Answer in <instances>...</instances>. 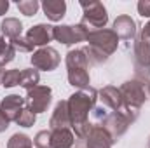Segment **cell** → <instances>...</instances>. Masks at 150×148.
Masks as SVG:
<instances>
[{
  "mask_svg": "<svg viewBox=\"0 0 150 148\" xmlns=\"http://www.w3.org/2000/svg\"><path fill=\"white\" fill-rule=\"evenodd\" d=\"M38 2L37 0H21V2H18V9H19V12L21 14H25V16H35L38 11Z\"/></svg>",
  "mask_w": 150,
  "mask_h": 148,
  "instance_id": "obj_24",
  "label": "cell"
},
{
  "mask_svg": "<svg viewBox=\"0 0 150 148\" xmlns=\"http://www.w3.org/2000/svg\"><path fill=\"white\" fill-rule=\"evenodd\" d=\"M25 106H26V101H25V98H21L19 94H9V96H5V98L2 99V103H0L2 113H4L11 122H16L18 115L21 113V110H23Z\"/></svg>",
  "mask_w": 150,
  "mask_h": 148,
  "instance_id": "obj_9",
  "label": "cell"
},
{
  "mask_svg": "<svg viewBox=\"0 0 150 148\" xmlns=\"http://www.w3.org/2000/svg\"><path fill=\"white\" fill-rule=\"evenodd\" d=\"M9 44L16 49V52H32L33 51V45L26 40L25 37H19V38H14V40H9Z\"/></svg>",
  "mask_w": 150,
  "mask_h": 148,
  "instance_id": "obj_26",
  "label": "cell"
},
{
  "mask_svg": "<svg viewBox=\"0 0 150 148\" xmlns=\"http://www.w3.org/2000/svg\"><path fill=\"white\" fill-rule=\"evenodd\" d=\"M9 124H11V120L2 113V110H0V132H4L7 127H9Z\"/></svg>",
  "mask_w": 150,
  "mask_h": 148,
  "instance_id": "obj_31",
  "label": "cell"
},
{
  "mask_svg": "<svg viewBox=\"0 0 150 148\" xmlns=\"http://www.w3.org/2000/svg\"><path fill=\"white\" fill-rule=\"evenodd\" d=\"M16 58V49L9 44V40L0 37V65L5 66Z\"/></svg>",
  "mask_w": 150,
  "mask_h": 148,
  "instance_id": "obj_21",
  "label": "cell"
},
{
  "mask_svg": "<svg viewBox=\"0 0 150 148\" xmlns=\"http://www.w3.org/2000/svg\"><path fill=\"white\" fill-rule=\"evenodd\" d=\"M96 99H98V91L93 87L74 92L67 99L72 129L75 132V143H79V145H84V141L93 127V124L89 122V111H93Z\"/></svg>",
  "mask_w": 150,
  "mask_h": 148,
  "instance_id": "obj_1",
  "label": "cell"
},
{
  "mask_svg": "<svg viewBox=\"0 0 150 148\" xmlns=\"http://www.w3.org/2000/svg\"><path fill=\"white\" fill-rule=\"evenodd\" d=\"M134 68H150V44L136 37L134 40Z\"/></svg>",
  "mask_w": 150,
  "mask_h": 148,
  "instance_id": "obj_14",
  "label": "cell"
},
{
  "mask_svg": "<svg viewBox=\"0 0 150 148\" xmlns=\"http://www.w3.org/2000/svg\"><path fill=\"white\" fill-rule=\"evenodd\" d=\"M131 125V122L122 115V113H119V111H112V113H108L103 120H101V127L112 136L113 143L127 131V127Z\"/></svg>",
  "mask_w": 150,
  "mask_h": 148,
  "instance_id": "obj_7",
  "label": "cell"
},
{
  "mask_svg": "<svg viewBox=\"0 0 150 148\" xmlns=\"http://www.w3.org/2000/svg\"><path fill=\"white\" fill-rule=\"evenodd\" d=\"M89 72L87 68H70L68 70V82L77 89H87L89 87Z\"/></svg>",
  "mask_w": 150,
  "mask_h": 148,
  "instance_id": "obj_18",
  "label": "cell"
},
{
  "mask_svg": "<svg viewBox=\"0 0 150 148\" xmlns=\"http://www.w3.org/2000/svg\"><path fill=\"white\" fill-rule=\"evenodd\" d=\"M0 30H2V35L7 40H14V38H19L23 33V25L19 19L16 18H5L0 25Z\"/></svg>",
  "mask_w": 150,
  "mask_h": 148,
  "instance_id": "obj_17",
  "label": "cell"
},
{
  "mask_svg": "<svg viewBox=\"0 0 150 148\" xmlns=\"http://www.w3.org/2000/svg\"><path fill=\"white\" fill-rule=\"evenodd\" d=\"M4 73H5V70H4V66L0 65V85H2V77H4Z\"/></svg>",
  "mask_w": 150,
  "mask_h": 148,
  "instance_id": "obj_33",
  "label": "cell"
},
{
  "mask_svg": "<svg viewBox=\"0 0 150 148\" xmlns=\"http://www.w3.org/2000/svg\"><path fill=\"white\" fill-rule=\"evenodd\" d=\"M107 115H108V111H107V108H105L103 105H101V106H94V108H93V118H94L96 122H100V124H101V120H103Z\"/></svg>",
  "mask_w": 150,
  "mask_h": 148,
  "instance_id": "obj_28",
  "label": "cell"
},
{
  "mask_svg": "<svg viewBox=\"0 0 150 148\" xmlns=\"http://www.w3.org/2000/svg\"><path fill=\"white\" fill-rule=\"evenodd\" d=\"M32 65L35 70H44V72H52L59 66L61 63V56L54 47H40L38 51L33 52L32 56Z\"/></svg>",
  "mask_w": 150,
  "mask_h": 148,
  "instance_id": "obj_6",
  "label": "cell"
},
{
  "mask_svg": "<svg viewBox=\"0 0 150 148\" xmlns=\"http://www.w3.org/2000/svg\"><path fill=\"white\" fill-rule=\"evenodd\" d=\"M38 82H40V73L35 68H26V70H21V78H19V85L25 87L26 91L28 89H33L37 87Z\"/></svg>",
  "mask_w": 150,
  "mask_h": 148,
  "instance_id": "obj_20",
  "label": "cell"
},
{
  "mask_svg": "<svg viewBox=\"0 0 150 148\" xmlns=\"http://www.w3.org/2000/svg\"><path fill=\"white\" fill-rule=\"evenodd\" d=\"M52 30H54V26H51V25H44V23H40V25H35V26H32L28 32H26V40L35 47H45L51 40H52Z\"/></svg>",
  "mask_w": 150,
  "mask_h": 148,
  "instance_id": "obj_8",
  "label": "cell"
},
{
  "mask_svg": "<svg viewBox=\"0 0 150 148\" xmlns=\"http://www.w3.org/2000/svg\"><path fill=\"white\" fill-rule=\"evenodd\" d=\"M149 148H150V138H149Z\"/></svg>",
  "mask_w": 150,
  "mask_h": 148,
  "instance_id": "obj_35",
  "label": "cell"
},
{
  "mask_svg": "<svg viewBox=\"0 0 150 148\" xmlns=\"http://www.w3.org/2000/svg\"><path fill=\"white\" fill-rule=\"evenodd\" d=\"M112 30L115 32V35L119 38H122V40H131V38L136 37V23L127 14H122L113 21Z\"/></svg>",
  "mask_w": 150,
  "mask_h": 148,
  "instance_id": "obj_11",
  "label": "cell"
},
{
  "mask_svg": "<svg viewBox=\"0 0 150 148\" xmlns=\"http://www.w3.org/2000/svg\"><path fill=\"white\" fill-rule=\"evenodd\" d=\"M138 37L142 38V40H145V42H149V44H150V21L145 25V26H143V28H142V32H140V35H138Z\"/></svg>",
  "mask_w": 150,
  "mask_h": 148,
  "instance_id": "obj_30",
  "label": "cell"
},
{
  "mask_svg": "<svg viewBox=\"0 0 150 148\" xmlns=\"http://www.w3.org/2000/svg\"><path fill=\"white\" fill-rule=\"evenodd\" d=\"M86 42H89V45L84 49L87 59H91L94 65H101V63H107L108 58L117 51L119 37L115 35L113 30L103 28V30L89 32V37Z\"/></svg>",
  "mask_w": 150,
  "mask_h": 148,
  "instance_id": "obj_2",
  "label": "cell"
},
{
  "mask_svg": "<svg viewBox=\"0 0 150 148\" xmlns=\"http://www.w3.org/2000/svg\"><path fill=\"white\" fill-rule=\"evenodd\" d=\"M9 9V2L7 0H0V16H4Z\"/></svg>",
  "mask_w": 150,
  "mask_h": 148,
  "instance_id": "obj_32",
  "label": "cell"
},
{
  "mask_svg": "<svg viewBox=\"0 0 150 148\" xmlns=\"http://www.w3.org/2000/svg\"><path fill=\"white\" fill-rule=\"evenodd\" d=\"M75 145V134L70 129H52L49 148H72Z\"/></svg>",
  "mask_w": 150,
  "mask_h": 148,
  "instance_id": "obj_15",
  "label": "cell"
},
{
  "mask_svg": "<svg viewBox=\"0 0 150 148\" xmlns=\"http://www.w3.org/2000/svg\"><path fill=\"white\" fill-rule=\"evenodd\" d=\"M138 12L143 18H150V0H140L138 2Z\"/></svg>",
  "mask_w": 150,
  "mask_h": 148,
  "instance_id": "obj_29",
  "label": "cell"
},
{
  "mask_svg": "<svg viewBox=\"0 0 150 148\" xmlns=\"http://www.w3.org/2000/svg\"><path fill=\"white\" fill-rule=\"evenodd\" d=\"M80 7L84 11L82 16V25L93 32V30H103L108 23V14L107 9L101 2H80Z\"/></svg>",
  "mask_w": 150,
  "mask_h": 148,
  "instance_id": "obj_3",
  "label": "cell"
},
{
  "mask_svg": "<svg viewBox=\"0 0 150 148\" xmlns=\"http://www.w3.org/2000/svg\"><path fill=\"white\" fill-rule=\"evenodd\" d=\"M98 96H100V101H101V105H103L105 108H110V110L117 111L122 106V94H120V91H119L117 87H113V85H105V87L98 92Z\"/></svg>",
  "mask_w": 150,
  "mask_h": 148,
  "instance_id": "obj_13",
  "label": "cell"
},
{
  "mask_svg": "<svg viewBox=\"0 0 150 148\" xmlns=\"http://www.w3.org/2000/svg\"><path fill=\"white\" fill-rule=\"evenodd\" d=\"M52 37L58 40L59 44L65 45H72L75 42H84L89 37V30L79 23V25H61V26H54L52 30Z\"/></svg>",
  "mask_w": 150,
  "mask_h": 148,
  "instance_id": "obj_4",
  "label": "cell"
},
{
  "mask_svg": "<svg viewBox=\"0 0 150 148\" xmlns=\"http://www.w3.org/2000/svg\"><path fill=\"white\" fill-rule=\"evenodd\" d=\"M42 9H44V14L47 16V19L61 21L67 12V4H65V0H45V2H42Z\"/></svg>",
  "mask_w": 150,
  "mask_h": 148,
  "instance_id": "obj_16",
  "label": "cell"
},
{
  "mask_svg": "<svg viewBox=\"0 0 150 148\" xmlns=\"http://www.w3.org/2000/svg\"><path fill=\"white\" fill-rule=\"evenodd\" d=\"M51 98H52V91L47 85H37L33 89H28L26 91V98H25L26 108L32 110L35 115L42 113V111H45L49 108Z\"/></svg>",
  "mask_w": 150,
  "mask_h": 148,
  "instance_id": "obj_5",
  "label": "cell"
},
{
  "mask_svg": "<svg viewBox=\"0 0 150 148\" xmlns=\"http://www.w3.org/2000/svg\"><path fill=\"white\" fill-rule=\"evenodd\" d=\"M84 145L86 148H112L113 140L101 125H93Z\"/></svg>",
  "mask_w": 150,
  "mask_h": 148,
  "instance_id": "obj_10",
  "label": "cell"
},
{
  "mask_svg": "<svg viewBox=\"0 0 150 148\" xmlns=\"http://www.w3.org/2000/svg\"><path fill=\"white\" fill-rule=\"evenodd\" d=\"M7 148H33V141L26 134H12L11 140L7 141Z\"/></svg>",
  "mask_w": 150,
  "mask_h": 148,
  "instance_id": "obj_22",
  "label": "cell"
},
{
  "mask_svg": "<svg viewBox=\"0 0 150 148\" xmlns=\"http://www.w3.org/2000/svg\"><path fill=\"white\" fill-rule=\"evenodd\" d=\"M35 120H37V115H35L32 110H28V108L25 106V108L21 110V113L18 115L16 124H18V125H21V127H32V125L35 124Z\"/></svg>",
  "mask_w": 150,
  "mask_h": 148,
  "instance_id": "obj_23",
  "label": "cell"
},
{
  "mask_svg": "<svg viewBox=\"0 0 150 148\" xmlns=\"http://www.w3.org/2000/svg\"><path fill=\"white\" fill-rule=\"evenodd\" d=\"M147 92H149V98H150V85L147 87Z\"/></svg>",
  "mask_w": 150,
  "mask_h": 148,
  "instance_id": "obj_34",
  "label": "cell"
},
{
  "mask_svg": "<svg viewBox=\"0 0 150 148\" xmlns=\"http://www.w3.org/2000/svg\"><path fill=\"white\" fill-rule=\"evenodd\" d=\"M49 127H51V131L52 129H68V127H72L67 99H63L56 105V108L52 111V117L49 120Z\"/></svg>",
  "mask_w": 150,
  "mask_h": 148,
  "instance_id": "obj_12",
  "label": "cell"
},
{
  "mask_svg": "<svg viewBox=\"0 0 150 148\" xmlns=\"http://www.w3.org/2000/svg\"><path fill=\"white\" fill-rule=\"evenodd\" d=\"M67 68H89V59L84 49H74L67 52Z\"/></svg>",
  "mask_w": 150,
  "mask_h": 148,
  "instance_id": "obj_19",
  "label": "cell"
},
{
  "mask_svg": "<svg viewBox=\"0 0 150 148\" xmlns=\"http://www.w3.org/2000/svg\"><path fill=\"white\" fill-rule=\"evenodd\" d=\"M35 148H49L51 143V131H38L37 136L33 138Z\"/></svg>",
  "mask_w": 150,
  "mask_h": 148,
  "instance_id": "obj_27",
  "label": "cell"
},
{
  "mask_svg": "<svg viewBox=\"0 0 150 148\" xmlns=\"http://www.w3.org/2000/svg\"><path fill=\"white\" fill-rule=\"evenodd\" d=\"M19 78H21V70H5V73L2 77V85L4 87L19 85Z\"/></svg>",
  "mask_w": 150,
  "mask_h": 148,
  "instance_id": "obj_25",
  "label": "cell"
}]
</instances>
